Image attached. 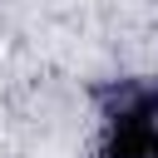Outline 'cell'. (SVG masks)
I'll return each mask as SVG.
<instances>
[{"mask_svg":"<svg viewBox=\"0 0 158 158\" xmlns=\"http://www.w3.org/2000/svg\"><path fill=\"white\" fill-rule=\"evenodd\" d=\"M94 99V158H158V79H109Z\"/></svg>","mask_w":158,"mask_h":158,"instance_id":"cell-1","label":"cell"}]
</instances>
